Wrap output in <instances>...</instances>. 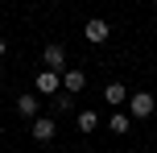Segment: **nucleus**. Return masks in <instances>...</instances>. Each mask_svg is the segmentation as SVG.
Masks as SVG:
<instances>
[{"label": "nucleus", "mask_w": 157, "mask_h": 153, "mask_svg": "<svg viewBox=\"0 0 157 153\" xmlns=\"http://www.w3.org/2000/svg\"><path fill=\"white\" fill-rule=\"evenodd\" d=\"M157 108V99L149 95V91H132V99H128V112H132V120H149Z\"/></svg>", "instance_id": "1"}, {"label": "nucleus", "mask_w": 157, "mask_h": 153, "mask_svg": "<svg viewBox=\"0 0 157 153\" xmlns=\"http://www.w3.org/2000/svg\"><path fill=\"white\" fill-rule=\"evenodd\" d=\"M83 37H87V41H91V46H103V41H108V37H112V25H108V21H103V17H91V21H87V25H83Z\"/></svg>", "instance_id": "2"}, {"label": "nucleus", "mask_w": 157, "mask_h": 153, "mask_svg": "<svg viewBox=\"0 0 157 153\" xmlns=\"http://www.w3.org/2000/svg\"><path fill=\"white\" fill-rule=\"evenodd\" d=\"M33 87H37V95H58V91H62V75L58 71H37Z\"/></svg>", "instance_id": "3"}, {"label": "nucleus", "mask_w": 157, "mask_h": 153, "mask_svg": "<svg viewBox=\"0 0 157 153\" xmlns=\"http://www.w3.org/2000/svg\"><path fill=\"white\" fill-rule=\"evenodd\" d=\"M17 116H25V120L33 124L41 116V99L33 95V91H21V95H17Z\"/></svg>", "instance_id": "4"}, {"label": "nucleus", "mask_w": 157, "mask_h": 153, "mask_svg": "<svg viewBox=\"0 0 157 153\" xmlns=\"http://www.w3.org/2000/svg\"><path fill=\"white\" fill-rule=\"evenodd\" d=\"M41 58H46V71H66V46H58V41H50L46 50H41Z\"/></svg>", "instance_id": "5"}, {"label": "nucleus", "mask_w": 157, "mask_h": 153, "mask_svg": "<svg viewBox=\"0 0 157 153\" xmlns=\"http://www.w3.org/2000/svg\"><path fill=\"white\" fill-rule=\"evenodd\" d=\"M29 128H33V141H37V145H50V141H54V132H58V124L50 120V116H37Z\"/></svg>", "instance_id": "6"}, {"label": "nucleus", "mask_w": 157, "mask_h": 153, "mask_svg": "<svg viewBox=\"0 0 157 153\" xmlns=\"http://www.w3.org/2000/svg\"><path fill=\"white\" fill-rule=\"evenodd\" d=\"M62 87L75 95V91H83V87H87V75L78 71V66H66V71H62Z\"/></svg>", "instance_id": "7"}, {"label": "nucleus", "mask_w": 157, "mask_h": 153, "mask_svg": "<svg viewBox=\"0 0 157 153\" xmlns=\"http://www.w3.org/2000/svg\"><path fill=\"white\" fill-rule=\"evenodd\" d=\"M103 99H108L112 108L124 104V99H128V87H124V83H108V87H103Z\"/></svg>", "instance_id": "8"}, {"label": "nucleus", "mask_w": 157, "mask_h": 153, "mask_svg": "<svg viewBox=\"0 0 157 153\" xmlns=\"http://www.w3.org/2000/svg\"><path fill=\"white\" fill-rule=\"evenodd\" d=\"M108 128L116 132V137H124V132L132 128V116H128V112H112V120H108Z\"/></svg>", "instance_id": "9"}, {"label": "nucleus", "mask_w": 157, "mask_h": 153, "mask_svg": "<svg viewBox=\"0 0 157 153\" xmlns=\"http://www.w3.org/2000/svg\"><path fill=\"white\" fill-rule=\"evenodd\" d=\"M75 124H78V132H95L99 128V112H78Z\"/></svg>", "instance_id": "10"}, {"label": "nucleus", "mask_w": 157, "mask_h": 153, "mask_svg": "<svg viewBox=\"0 0 157 153\" xmlns=\"http://www.w3.org/2000/svg\"><path fill=\"white\" fill-rule=\"evenodd\" d=\"M54 108H58V112H75V95H71V91H58V95H54Z\"/></svg>", "instance_id": "11"}, {"label": "nucleus", "mask_w": 157, "mask_h": 153, "mask_svg": "<svg viewBox=\"0 0 157 153\" xmlns=\"http://www.w3.org/2000/svg\"><path fill=\"white\" fill-rule=\"evenodd\" d=\"M4 50H8V41H4V37H0V58H4Z\"/></svg>", "instance_id": "12"}, {"label": "nucleus", "mask_w": 157, "mask_h": 153, "mask_svg": "<svg viewBox=\"0 0 157 153\" xmlns=\"http://www.w3.org/2000/svg\"><path fill=\"white\" fill-rule=\"evenodd\" d=\"M0 83H4V71H0Z\"/></svg>", "instance_id": "13"}]
</instances>
